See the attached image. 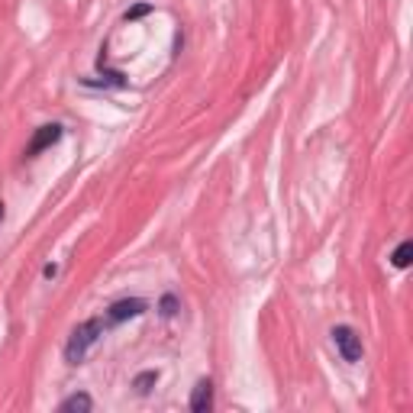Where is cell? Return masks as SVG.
<instances>
[{"label":"cell","instance_id":"obj_1","mask_svg":"<svg viewBox=\"0 0 413 413\" xmlns=\"http://www.w3.org/2000/svg\"><path fill=\"white\" fill-rule=\"evenodd\" d=\"M103 319H84L81 327H74V333H72V339H68V346H65V362L68 365H81L87 358V352L97 346V339L103 336Z\"/></svg>","mask_w":413,"mask_h":413},{"label":"cell","instance_id":"obj_2","mask_svg":"<svg viewBox=\"0 0 413 413\" xmlns=\"http://www.w3.org/2000/svg\"><path fill=\"white\" fill-rule=\"evenodd\" d=\"M333 342H336V349H339V356L346 358V362H358V358H362V339H358V333L352 327H336Z\"/></svg>","mask_w":413,"mask_h":413},{"label":"cell","instance_id":"obj_3","mask_svg":"<svg viewBox=\"0 0 413 413\" xmlns=\"http://www.w3.org/2000/svg\"><path fill=\"white\" fill-rule=\"evenodd\" d=\"M149 310V304L139 298H126V300H116V304H110L107 310V319L110 323H123V319H136L142 317V313Z\"/></svg>","mask_w":413,"mask_h":413},{"label":"cell","instance_id":"obj_4","mask_svg":"<svg viewBox=\"0 0 413 413\" xmlns=\"http://www.w3.org/2000/svg\"><path fill=\"white\" fill-rule=\"evenodd\" d=\"M58 139H62V126H58V123L39 126V130H36V136L29 139V145H26V155H39V152H43V149L55 145Z\"/></svg>","mask_w":413,"mask_h":413},{"label":"cell","instance_id":"obj_5","mask_svg":"<svg viewBox=\"0 0 413 413\" xmlns=\"http://www.w3.org/2000/svg\"><path fill=\"white\" fill-rule=\"evenodd\" d=\"M213 407V381L210 378H203V381H197L194 394H191V410L194 413H207Z\"/></svg>","mask_w":413,"mask_h":413},{"label":"cell","instance_id":"obj_6","mask_svg":"<svg viewBox=\"0 0 413 413\" xmlns=\"http://www.w3.org/2000/svg\"><path fill=\"white\" fill-rule=\"evenodd\" d=\"M58 410L62 413H72V410L87 413V410H94V400H91V394H72V397H65L58 404Z\"/></svg>","mask_w":413,"mask_h":413},{"label":"cell","instance_id":"obj_7","mask_svg":"<svg viewBox=\"0 0 413 413\" xmlns=\"http://www.w3.org/2000/svg\"><path fill=\"white\" fill-rule=\"evenodd\" d=\"M410 255H413V242L407 239V242H400V246L394 249L391 265H394V268H407V265H410Z\"/></svg>","mask_w":413,"mask_h":413},{"label":"cell","instance_id":"obj_8","mask_svg":"<svg viewBox=\"0 0 413 413\" xmlns=\"http://www.w3.org/2000/svg\"><path fill=\"white\" fill-rule=\"evenodd\" d=\"M155 381H159V371H142V375H136L132 387H136L139 394H149V391L155 387Z\"/></svg>","mask_w":413,"mask_h":413},{"label":"cell","instance_id":"obj_9","mask_svg":"<svg viewBox=\"0 0 413 413\" xmlns=\"http://www.w3.org/2000/svg\"><path fill=\"white\" fill-rule=\"evenodd\" d=\"M159 310H162V317H165V319H171L174 313H178V298H174V294H165V298H162V304H159Z\"/></svg>","mask_w":413,"mask_h":413},{"label":"cell","instance_id":"obj_10","mask_svg":"<svg viewBox=\"0 0 413 413\" xmlns=\"http://www.w3.org/2000/svg\"><path fill=\"white\" fill-rule=\"evenodd\" d=\"M145 13H152V7L149 4H136V7L126 13V23H132V20H139V16H145Z\"/></svg>","mask_w":413,"mask_h":413},{"label":"cell","instance_id":"obj_11","mask_svg":"<svg viewBox=\"0 0 413 413\" xmlns=\"http://www.w3.org/2000/svg\"><path fill=\"white\" fill-rule=\"evenodd\" d=\"M0 220H4V203H0Z\"/></svg>","mask_w":413,"mask_h":413}]
</instances>
